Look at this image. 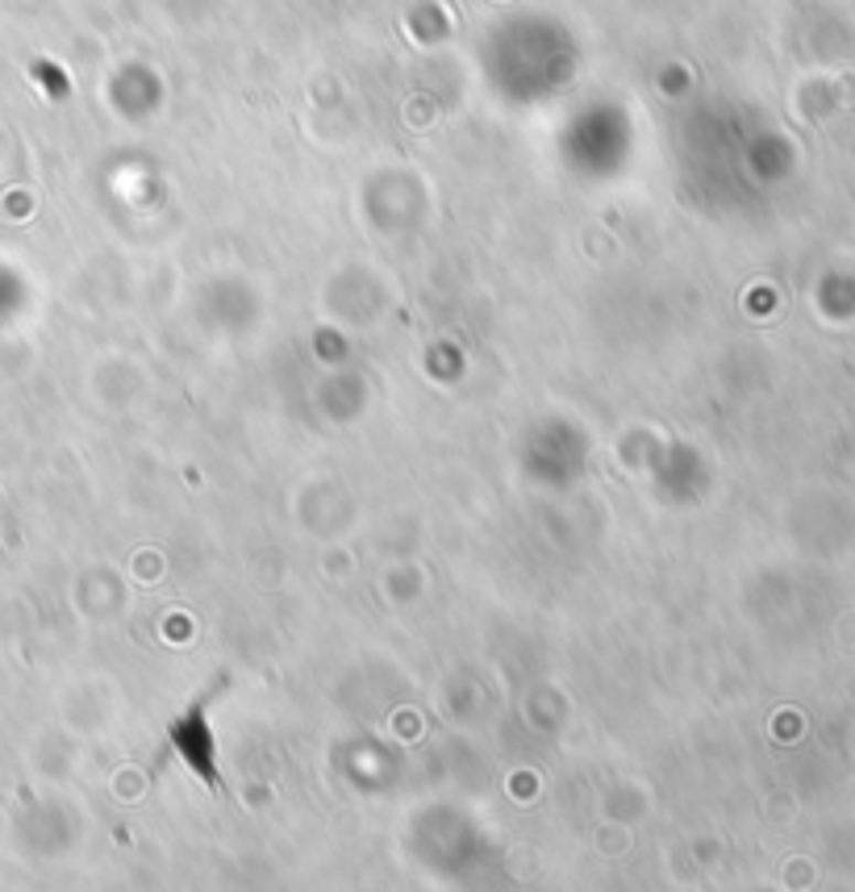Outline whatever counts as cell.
Here are the masks:
<instances>
[{
    "label": "cell",
    "instance_id": "cell-1",
    "mask_svg": "<svg viewBox=\"0 0 855 892\" xmlns=\"http://www.w3.org/2000/svg\"><path fill=\"white\" fill-rule=\"evenodd\" d=\"M210 701H213V692H201V697L189 705V713H184L180 722H171V746L180 751V760L189 763L213 793H222V776H217V763H213V734H210V726H205Z\"/></svg>",
    "mask_w": 855,
    "mask_h": 892
}]
</instances>
